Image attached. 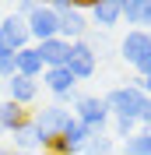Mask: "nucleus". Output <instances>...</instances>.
Here are the masks:
<instances>
[{"label":"nucleus","mask_w":151,"mask_h":155,"mask_svg":"<svg viewBox=\"0 0 151 155\" xmlns=\"http://www.w3.org/2000/svg\"><path fill=\"white\" fill-rule=\"evenodd\" d=\"M0 134H4V130H0Z\"/></svg>","instance_id":"7c9ffc66"},{"label":"nucleus","mask_w":151,"mask_h":155,"mask_svg":"<svg viewBox=\"0 0 151 155\" xmlns=\"http://www.w3.org/2000/svg\"><path fill=\"white\" fill-rule=\"evenodd\" d=\"M70 113H74V120H81L92 134H105V127L113 124V116L105 109V99H98V95H77V102H74Z\"/></svg>","instance_id":"20e7f679"},{"label":"nucleus","mask_w":151,"mask_h":155,"mask_svg":"<svg viewBox=\"0 0 151 155\" xmlns=\"http://www.w3.org/2000/svg\"><path fill=\"white\" fill-rule=\"evenodd\" d=\"M74 120V113L67 106H60V102H46L42 109H35L32 113V124H35V130H39V137H42V148H46V141L49 137H60L63 134V127Z\"/></svg>","instance_id":"7ed1b4c3"},{"label":"nucleus","mask_w":151,"mask_h":155,"mask_svg":"<svg viewBox=\"0 0 151 155\" xmlns=\"http://www.w3.org/2000/svg\"><path fill=\"white\" fill-rule=\"evenodd\" d=\"M4 99H11V102H18V106L28 109L32 102L39 99V81H32V78H21V74L7 78V81H4Z\"/></svg>","instance_id":"1a4fd4ad"},{"label":"nucleus","mask_w":151,"mask_h":155,"mask_svg":"<svg viewBox=\"0 0 151 155\" xmlns=\"http://www.w3.org/2000/svg\"><path fill=\"white\" fill-rule=\"evenodd\" d=\"M148 49H151V35H148L144 28H130L127 35L120 39V57L127 60L130 67H133V64L144 57V53H148Z\"/></svg>","instance_id":"9b49d317"},{"label":"nucleus","mask_w":151,"mask_h":155,"mask_svg":"<svg viewBox=\"0 0 151 155\" xmlns=\"http://www.w3.org/2000/svg\"><path fill=\"white\" fill-rule=\"evenodd\" d=\"M102 99H105L109 116H127V120H137V116H141V106L148 102V95H144L137 85H120V88H113V92L102 95Z\"/></svg>","instance_id":"f03ea898"},{"label":"nucleus","mask_w":151,"mask_h":155,"mask_svg":"<svg viewBox=\"0 0 151 155\" xmlns=\"http://www.w3.org/2000/svg\"><path fill=\"white\" fill-rule=\"evenodd\" d=\"M67 71L74 74V81H92V78H95V71H98V57H95V49L88 46L85 39L70 42V57H67Z\"/></svg>","instance_id":"423d86ee"},{"label":"nucleus","mask_w":151,"mask_h":155,"mask_svg":"<svg viewBox=\"0 0 151 155\" xmlns=\"http://www.w3.org/2000/svg\"><path fill=\"white\" fill-rule=\"evenodd\" d=\"M60 137H63L67 145H70V148H74L77 155H81V148H85V141L92 137V130H88V127L81 124V120H70V124L63 127V134H60Z\"/></svg>","instance_id":"dca6fc26"},{"label":"nucleus","mask_w":151,"mask_h":155,"mask_svg":"<svg viewBox=\"0 0 151 155\" xmlns=\"http://www.w3.org/2000/svg\"><path fill=\"white\" fill-rule=\"evenodd\" d=\"M133 71H137V78H148V74H151V49L137 60V64H133Z\"/></svg>","instance_id":"5701e85b"},{"label":"nucleus","mask_w":151,"mask_h":155,"mask_svg":"<svg viewBox=\"0 0 151 155\" xmlns=\"http://www.w3.org/2000/svg\"><path fill=\"white\" fill-rule=\"evenodd\" d=\"M120 21L130 28H141V0H120Z\"/></svg>","instance_id":"6ab92c4d"},{"label":"nucleus","mask_w":151,"mask_h":155,"mask_svg":"<svg viewBox=\"0 0 151 155\" xmlns=\"http://www.w3.org/2000/svg\"><path fill=\"white\" fill-rule=\"evenodd\" d=\"M0 35H4V46H7L11 53H21L25 46H32L28 25H25V18H18V14H7V18L0 21Z\"/></svg>","instance_id":"6e6552de"},{"label":"nucleus","mask_w":151,"mask_h":155,"mask_svg":"<svg viewBox=\"0 0 151 155\" xmlns=\"http://www.w3.org/2000/svg\"><path fill=\"white\" fill-rule=\"evenodd\" d=\"M141 28H151V0H141Z\"/></svg>","instance_id":"b1692460"},{"label":"nucleus","mask_w":151,"mask_h":155,"mask_svg":"<svg viewBox=\"0 0 151 155\" xmlns=\"http://www.w3.org/2000/svg\"><path fill=\"white\" fill-rule=\"evenodd\" d=\"M11 155H42V152H14V148H11Z\"/></svg>","instance_id":"a878e982"},{"label":"nucleus","mask_w":151,"mask_h":155,"mask_svg":"<svg viewBox=\"0 0 151 155\" xmlns=\"http://www.w3.org/2000/svg\"><path fill=\"white\" fill-rule=\"evenodd\" d=\"M25 25H28L32 46H39V42H46V39H56V35H60V21H56V14H53V7H49V4H39V11L25 18Z\"/></svg>","instance_id":"0eeeda50"},{"label":"nucleus","mask_w":151,"mask_h":155,"mask_svg":"<svg viewBox=\"0 0 151 155\" xmlns=\"http://www.w3.org/2000/svg\"><path fill=\"white\" fill-rule=\"evenodd\" d=\"M130 85H137V88H141V92H144V95L151 99V74H148V78H133Z\"/></svg>","instance_id":"393cba45"},{"label":"nucleus","mask_w":151,"mask_h":155,"mask_svg":"<svg viewBox=\"0 0 151 155\" xmlns=\"http://www.w3.org/2000/svg\"><path fill=\"white\" fill-rule=\"evenodd\" d=\"M4 49H7V46H4V35H0V53H4ZM7 53H11V49H7Z\"/></svg>","instance_id":"cd10ccee"},{"label":"nucleus","mask_w":151,"mask_h":155,"mask_svg":"<svg viewBox=\"0 0 151 155\" xmlns=\"http://www.w3.org/2000/svg\"><path fill=\"white\" fill-rule=\"evenodd\" d=\"M25 124H32V113L25 106H18V102L4 99V102H0V130H4V134H14V130H21Z\"/></svg>","instance_id":"ddd939ff"},{"label":"nucleus","mask_w":151,"mask_h":155,"mask_svg":"<svg viewBox=\"0 0 151 155\" xmlns=\"http://www.w3.org/2000/svg\"><path fill=\"white\" fill-rule=\"evenodd\" d=\"M18 74V67H14V53H0V81H7V78H14Z\"/></svg>","instance_id":"412c9836"},{"label":"nucleus","mask_w":151,"mask_h":155,"mask_svg":"<svg viewBox=\"0 0 151 155\" xmlns=\"http://www.w3.org/2000/svg\"><path fill=\"white\" fill-rule=\"evenodd\" d=\"M14 152H42V137H39L35 124H25L21 130H14Z\"/></svg>","instance_id":"2eb2a0df"},{"label":"nucleus","mask_w":151,"mask_h":155,"mask_svg":"<svg viewBox=\"0 0 151 155\" xmlns=\"http://www.w3.org/2000/svg\"><path fill=\"white\" fill-rule=\"evenodd\" d=\"M0 102H4V81H0Z\"/></svg>","instance_id":"c85d7f7f"},{"label":"nucleus","mask_w":151,"mask_h":155,"mask_svg":"<svg viewBox=\"0 0 151 155\" xmlns=\"http://www.w3.org/2000/svg\"><path fill=\"white\" fill-rule=\"evenodd\" d=\"M0 155H11V148H7V145H0Z\"/></svg>","instance_id":"bb28decb"},{"label":"nucleus","mask_w":151,"mask_h":155,"mask_svg":"<svg viewBox=\"0 0 151 155\" xmlns=\"http://www.w3.org/2000/svg\"><path fill=\"white\" fill-rule=\"evenodd\" d=\"M39 57H42V67H67V57H70V42L67 39H46V42H39Z\"/></svg>","instance_id":"f8f14e48"},{"label":"nucleus","mask_w":151,"mask_h":155,"mask_svg":"<svg viewBox=\"0 0 151 155\" xmlns=\"http://www.w3.org/2000/svg\"><path fill=\"white\" fill-rule=\"evenodd\" d=\"M113 148H116L113 134H92L85 141V148H81V155H113Z\"/></svg>","instance_id":"f3484780"},{"label":"nucleus","mask_w":151,"mask_h":155,"mask_svg":"<svg viewBox=\"0 0 151 155\" xmlns=\"http://www.w3.org/2000/svg\"><path fill=\"white\" fill-rule=\"evenodd\" d=\"M123 155H151V130H137L123 141Z\"/></svg>","instance_id":"a211bd4d"},{"label":"nucleus","mask_w":151,"mask_h":155,"mask_svg":"<svg viewBox=\"0 0 151 155\" xmlns=\"http://www.w3.org/2000/svg\"><path fill=\"white\" fill-rule=\"evenodd\" d=\"M42 85L56 95V102L60 106H74L77 102V81H74V74L67 67H49V71H42Z\"/></svg>","instance_id":"39448f33"},{"label":"nucleus","mask_w":151,"mask_h":155,"mask_svg":"<svg viewBox=\"0 0 151 155\" xmlns=\"http://www.w3.org/2000/svg\"><path fill=\"white\" fill-rule=\"evenodd\" d=\"M85 14H88V25H95V28H102V32H113L120 25V0H98Z\"/></svg>","instance_id":"9d476101"},{"label":"nucleus","mask_w":151,"mask_h":155,"mask_svg":"<svg viewBox=\"0 0 151 155\" xmlns=\"http://www.w3.org/2000/svg\"><path fill=\"white\" fill-rule=\"evenodd\" d=\"M39 11V0H21L18 7H14V14H18V18H28V14H35Z\"/></svg>","instance_id":"4be33fe9"},{"label":"nucleus","mask_w":151,"mask_h":155,"mask_svg":"<svg viewBox=\"0 0 151 155\" xmlns=\"http://www.w3.org/2000/svg\"><path fill=\"white\" fill-rule=\"evenodd\" d=\"M14 67H18L21 78H32V81H39V78H42V71H46L35 46H25L21 53H14Z\"/></svg>","instance_id":"4468645a"},{"label":"nucleus","mask_w":151,"mask_h":155,"mask_svg":"<svg viewBox=\"0 0 151 155\" xmlns=\"http://www.w3.org/2000/svg\"><path fill=\"white\" fill-rule=\"evenodd\" d=\"M49 7H53V14H56V21H60V39L77 42V39H85L88 32H92L85 7H77V4H70V0H53Z\"/></svg>","instance_id":"f257e3e1"},{"label":"nucleus","mask_w":151,"mask_h":155,"mask_svg":"<svg viewBox=\"0 0 151 155\" xmlns=\"http://www.w3.org/2000/svg\"><path fill=\"white\" fill-rule=\"evenodd\" d=\"M148 35H151V28H148Z\"/></svg>","instance_id":"c756f323"},{"label":"nucleus","mask_w":151,"mask_h":155,"mask_svg":"<svg viewBox=\"0 0 151 155\" xmlns=\"http://www.w3.org/2000/svg\"><path fill=\"white\" fill-rule=\"evenodd\" d=\"M137 130H141V127H137V120L113 116V137H123V141H127V137H130V134H137Z\"/></svg>","instance_id":"aec40b11"}]
</instances>
